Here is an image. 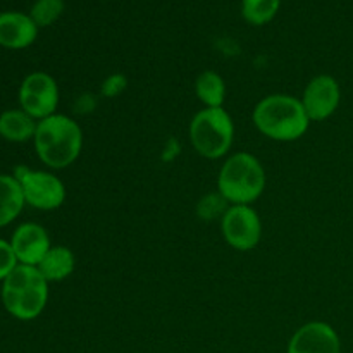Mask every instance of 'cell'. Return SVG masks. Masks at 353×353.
Wrapping results in <instances>:
<instances>
[{"mask_svg": "<svg viewBox=\"0 0 353 353\" xmlns=\"http://www.w3.org/2000/svg\"><path fill=\"white\" fill-rule=\"evenodd\" d=\"M252 121L259 133L281 143L300 140L310 126L300 97L288 93H272L259 100L252 112Z\"/></svg>", "mask_w": 353, "mask_h": 353, "instance_id": "6da1fadb", "label": "cell"}, {"mask_svg": "<svg viewBox=\"0 0 353 353\" xmlns=\"http://www.w3.org/2000/svg\"><path fill=\"white\" fill-rule=\"evenodd\" d=\"M38 159L54 171L69 168L83 150V130L78 121L65 114H54L38 121L33 138Z\"/></svg>", "mask_w": 353, "mask_h": 353, "instance_id": "7a4b0ae2", "label": "cell"}, {"mask_svg": "<svg viewBox=\"0 0 353 353\" xmlns=\"http://www.w3.org/2000/svg\"><path fill=\"white\" fill-rule=\"evenodd\" d=\"M265 169L262 162L248 152H234L221 165L217 192L230 205H252L265 190Z\"/></svg>", "mask_w": 353, "mask_h": 353, "instance_id": "3957f363", "label": "cell"}, {"mask_svg": "<svg viewBox=\"0 0 353 353\" xmlns=\"http://www.w3.org/2000/svg\"><path fill=\"white\" fill-rule=\"evenodd\" d=\"M48 302V283L38 268L17 264L2 281V303L19 321H33Z\"/></svg>", "mask_w": 353, "mask_h": 353, "instance_id": "277c9868", "label": "cell"}, {"mask_svg": "<svg viewBox=\"0 0 353 353\" xmlns=\"http://www.w3.org/2000/svg\"><path fill=\"white\" fill-rule=\"evenodd\" d=\"M188 137L200 157L217 161L233 147L234 121L224 107H203L190 121Z\"/></svg>", "mask_w": 353, "mask_h": 353, "instance_id": "5b68a950", "label": "cell"}, {"mask_svg": "<svg viewBox=\"0 0 353 353\" xmlns=\"http://www.w3.org/2000/svg\"><path fill=\"white\" fill-rule=\"evenodd\" d=\"M14 176L23 188L26 205L48 212L59 209L65 202L68 190L62 179L57 178L54 172L19 168Z\"/></svg>", "mask_w": 353, "mask_h": 353, "instance_id": "8992f818", "label": "cell"}, {"mask_svg": "<svg viewBox=\"0 0 353 353\" xmlns=\"http://www.w3.org/2000/svg\"><path fill=\"white\" fill-rule=\"evenodd\" d=\"M59 85L48 72L37 71L28 74L19 86V105L33 119L41 121L57 114Z\"/></svg>", "mask_w": 353, "mask_h": 353, "instance_id": "52a82bcc", "label": "cell"}, {"mask_svg": "<svg viewBox=\"0 0 353 353\" xmlns=\"http://www.w3.org/2000/svg\"><path fill=\"white\" fill-rule=\"evenodd\" d=\"M223 238L233 250L250 252L262 240V221L252 205H230L221 219Z\"/></svg>", "mask_w": 353, "mask_h": 353, "instance_id": "ba28073f", "label": "cell"}, {"mask_svg": "<svg viewBox=\"0 0 353 353\" xmlns=\"http://www.w3.org/2000/svg\"><path fill=\"white\" fill-rule=\"evenodd\" d=\"M302 105L310 123H323L330 119L341 102V88L331 74H317L303 88Z\"/></svg>", "mask_w": 353, "mask_h": 353, "instance_id": "9c48e42d", "label": "cell"}, {"mask_svg": "<svg viewBox=\"0 0 353 353\" xmlns=\"http://www.w3.org/2000/svg\"><path fill=\"white\" fill-rule=\"evenodd\" d=\"M288 353H341L340 336L331 324L312 321L293 333Z\"/></svg>", "mask_w": 353, "mask_h": 353, "instance_id": "30bf717a", "label": "cell"}, {"mask_svg": "<svg viewBox=\"0 0 353 353\" xmlns=\"http://www.w3.org/2000/svg\"><path fill=\"white\" fill-rule=\"evenodd\" d=\"M10 247L19 264L37 268L52 248V241L43 226L37 223H24L12 233Z\"/></svg>", "mask_w": 353, "mask_h": 353, "instance_id": "8fae6325", "label": "cell"}, {"mask_svg": "<svg viewBox=\"0 0 353 353\" xmlns=\"http://www.w3.org/2000/svg\"><path fill=\"white\" fill-rule=\"evenodd\" d=\"M38 26L31 16L23 12L0 14V45L10 50L26 48L37 40Z\"/></svg>", "mask_w": 353, "mask_h": 353, "instance_id": "7c38bea8", "label": "cell"}, {"mask_svg": "<svg viewBox=\"0 0 353 353\" xmlns=\"http://www.w3.org/2000/svg\"><path fill=\"white\" fill-rule=\"evenodd\" d=\"M37 268L47 279V283H61L74 272L76 257L71 248L64 245H52V248Z\"/></svg>", "mask_w": 353, "mask_h": 353, "instance_id": "4fadbf2b", "label": "cell"}, {"mask_svg": "<svg viewBox=\"0 0 353 353\" xmlns=\"http://www.w3.org/2000/svg\"><path fill=\"white\" fill-rule=\"evenodd\" d=\"M38 121L23 109H10L0 114V138L12 143H24L34 138Z\"/></svg>", "mask_w": 353, "mask_h": 353, "instance_id": "5bb4252c", "label": "cell"}, {"mask_svg": "<svg viewBox=\"0 0 353 353\" xmlns=\"http://www.w3.org/2000/svg\"><path fill=\"white\" fill-rule=\"evenodd\" d=\"M24 205L26 200L16 176L0 174V228L17 219Z\"/></svg>", "mask_w": 353, "mask_h": 353, "instance_id": "9a60e30c", "label": "cell"}, {"mask_svg": "<svg viewBox=\"0 0 353 353\" xmlns=\"http://www.w3.org/2000/svg\"><path fill=\"white\" fill-rule=\"evenodd\" d=\"M195 93L203 107H223L226 100V83L219 72L207 69L196 76Z\"/></svg>", "mask_w": 353, "mask_h": 353, "instance_id": "2e32d148", "label": "cell"}, {"mask_svg": "<svg viewBox=\"0 0 353 353\" xmlns=\"http://www.w3.org/2000/svg\"><path fill=\"white\" fill-rule=\"evenodd\" d=\"M279 6H281V0H243L241 16L248 24L264 26L274 19Z\"/></svg>", "mask_w": 353, "mask_h": 353, "instance_id": "e0dca14e", "label": "cell"}, {"mask_svg": "<svg viewBox=\"0 0 353 353\" xmlns=\"http://www.w3.org/2000/svg\"><path fill=\"white\" fill-rule=\"evenodd\" d=\"M64 12V0H37L31 7V19L38 28L54 24Z\"/></svg>", "mask_w": 353, "mask_h": 353, "instance_id": "ac0fdd59", "label": "cell"}, {"mask_svg": "<svg viewBox=\"0 0 353 353\" xmlns=\"http://www.w3.org/2000/svg\"><path fill=\"white\" fill-rule=\"evenodd\" d=\"M230 203L228 200L221 195L219 192L209 193V195L203 196L199 202V207H196V212L202 217L203 221H214L219 217V221L223 219L224 212L228 210Z\"/></svg>", "mask_w": 353, "mask_h": 353, "instance_id": "d6986e66", "label": "cell"}, {"mask_svg": "<svg viewBox=\"0 0 353 353\" xmlns=\"http://www.w3.org/2000/svg\"><path fill=\"white\" fill-rule=\"evenodd\" d=\"M17 264L19 262H17L16 255H14L10 241L0 240V281H3L16 269Z\"/></svg>", "mask_w": 353, "mask_h": 353, "instance_id": "ffe728a7", "label": "cell"}, {"mask_svg": "<svg viewBox=\"0 0 353 353\" xmlns=\"http://www.w3.org/2000/svg\"><path fill=\"white\" fill-rule=\"evenodd\" d=\"M128 86V78L124 74H110L107 76L102 81V86H100V93L107 99H116L121 93L126 90Z\"/></svg>", "mask_w": 353, "mask_h": 353, "instance_id": "44dd1931", "label": "cell"}]
</instances>
